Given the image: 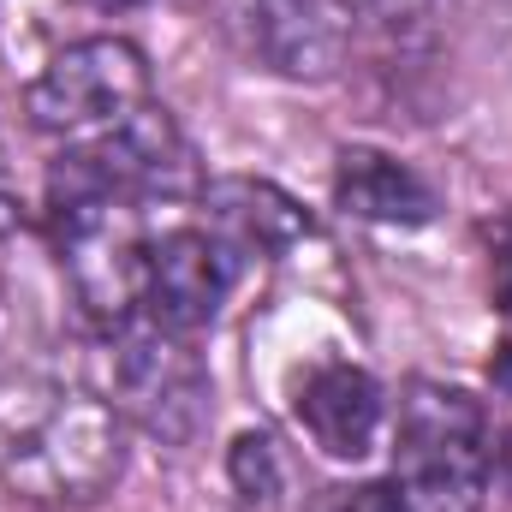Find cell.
Here are the masks:
<instances>
[{"label": "cell", "instance_id": "obj_1", "mask_svg": "<svg viewBox=\"0 0 512 512\" xmlns=\"http://www.w3.org/2000/svg\"><path fill=\"white\" fill-rule=\"evenodd\" d=\"M126 477V417L96 393H60L0 447V483L30 507H96Z\"/></svg>", "mask_w": 512, "mask_h": 512}, {"label": "cell", "instance_id": "obj_2", "mask_svg": "<svg viewBox=\"0 0 512 512\" xmlns=\"http://www.w3.org/2000/svg\"><path fill=\"white\" fill-rule=\"evenodd\" d=\"M185 197H203V173H197V149L185 143L167 108H137L126 126L66 149L48 167V215L90 209V203L149 209Z\"/></svg>", "mask_w": 512, "mask_h": 512}, {"label": "cell", "instance_id": "obj_3", "mask_svg": "<svg viewBox=\"0 0 512 512\" xmlns=\"http://www.w3.org/2000/svg\"><path fill=\"white\" fill-rule=\"evenodd\" d=\"M393 495L405 512H483L489 501V417L465 387L417 382L399 405Z\"/></svg>", "mask_w": 512, "mask_h": 512}, {"label": "cell", "instance_id": "obj_4", "mask_svg": "<svg viewBox=\"0 0 512 512\" xmlns=\"http://www.w3.org/2000/svg\"><path fill=\"white\" fill-rule=\"evenodd\" d=\"M137 108H149V60L126 36H84L60 48L24 96L30 126L54 137H102L126 126Z\"/></svg>", "mask_w": 512, "mask_h": 512}, {"label": "cell", "instance_id": "obj_5", "mask_svg": "<svg viewBox=\"0 0 512 512\" xmlns=\"http://www.w3.org/2000/svg\"><path fill=\"white\" fill-rule=\"evenodd\" d=\"M114 405L167 447H191L209 423V370L191 334L155 328L149 316L114 328Z\"/></svg>", "mask_w": 512, "mask_h": 512}, {"label": "cell", "instance_id": "obj_6", "mask_svg": "<svg viewBox=\"0 0 512 512\" xmlns=\"http://www.w3.org/2000/svg\"><path fill=\"white\" fill-rule=\"evenodd\" d=\"M239 274V251L215 239L209 227H167L149 239L143 262V316L173 334H197L221 316L227 292Z\"/></svg>", "mask_w": 512, "mask_h": 512}, {"label": "cell", "instance_id": "obj_7", "mask_svg": "<svg viewBox=\"0 0 512 512\" xmlns=\"http://www.w3.org/2000/svg\"><path fill=\"white\" fill-rule=\"evenodd\" d=\"M251 54L280 78H334L346 60V0H233Z\"/></svg>", "mask_w": 512, "mask_h": 512}, {"label": "cell", "instance_id": "obj_8", "mask_svg": "<svg viewBox=\"0 0 512 512\" xmlns=\"http://www.w3.org/2000/svg\"><path fill=\"white\" fill-rule=\"evenodd\" d=\"M203 215H209V233L227 239L239 256H286L298 251L304 239H316V221L298 197H286L274 179H251V173H233V179H209L203 185Z\"/></svg>", "mask_w": 512, "mask_h": 512}, {"label": "cell", "instance_id": "obj_9", "mask_svg": "<svg viewBox=\"0 0 512 512\" xmlns=\"http://www.w3.org/2000/svg\"><path fill=\"white\" fill-rule=\"evenodd\" d=\"M382 387L358 364H316L298 382V423L328 459H364L382 441Z\"/></svg>", "mask_w": 512, "mask_h": 512}, {"label": "cell", "instance_id": "obj_10", "mask_svg": "<svg viewBox=\"0 0 512 512\" xmlns=\"http://www.w3.org/2000/svg\"><path fill=\"white\" fill-rule=\"evenodd\" d=\"M334 203L358 221H382V227H423L435 221V191L382 149H346L334 167Z\"/></svg>", "mask_w": 512, "mask_h": 512}, {"label": "cell", "instance_id": "obj_11", "mask_svg": "<svg viewBox=\"0 0 512 512\" xmlns=\"http://www.w3.org/2000/svg\"><path fill=\"white\" fill-rule=\"evenodd\" d=\"M227 477H233V495H239V507L245 512H268L274 507V495H280V483H286L280 453H274L268 435H239V441H233V453H227Z\"/></svg>", "mask_w": 512, "mask_h": 512}, {"label": "cell", "instance_id": "obj_12", "mask_svg": "<svg viewBox=\"0 0 512 512\" xmlns=\"http://www.w3.org/2000/svg\"><path fill=\"white\" fill-rule=\"evenodd\" d=\"M310 512H405L393 483H352V489H322Z\"/></svg>", "mask_w": 512, "mask_h": 512}, {"label": "cell", "instance_id": "obj_13", "mask_svg": "<svg viewBox=\"0 0 512 512\" xmlns=\"http://www.w3.org/2000/svg\"><path fill=\"white\" fill-rule=\"evenodd\" d=\"M495 304H501V322H507V364H501V382H512V227L495 245Z\"/></svg>", "mask_w": 512, "mask_h": 512}, {"label": "cell", "instance_id": "obj_14", "mask_svg": "<svg viewBox=\"0 0 512 512\" xmlns=\"http://www.w3.org/2000/svg\"><path fill=\"white\" fill-rule=\"evenodd\" d=\"M96 6H137V0H96Z\"/></svg>", "mask_w": 512, "mask_h": 512}]
</instances>
